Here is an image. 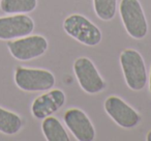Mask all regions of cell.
Listing matches in <instances>:
<instances>
[{"label": "cell", "instance_id": "1", "mask_svg": "<svg viewBox=\"0 0 151 141\" xmlns=\"http://www.w3.org/2000/svg\"><path fill=\"white\" fill-rule=\"evenodd\" d=\"M120 65L127 86L134 91L144 89L148 76L142 55L134 49H125L120 54Z\"/></svg>", "mask_w": 151, "mask_h": 141}, {"label": "cell", "instance_id": "2", "mask_svg": "<svg viewBox=\"0 0 151 141\" xmlns=\"http://www.w3.org/2000/svg\"><path fill=\"white\" fill-rule=\"evenodd\" d=\"M63 29L73 40L89 47L97 46L103 38L99 28L80 14H73L65 18Z\"/></svg>", "mask_w": 151, "mask_h": 141}, {"label": "cell", "instance_id": "3", "mask_svg": "<svg viewBox=\"0 0 151 141\" xmlns=\"http://www.w3.org/2000/svg\"><path fill=\"white\" fill-rule=\"evenodd\" d=\"M119 14L126 32L134 40H142L148 33V23L139 0H121Z\"/></svg>", "mask_w": 151, "mask_h": 141}, {"label": "cell", "instance_id": "4", "mask_svg": "<svg viewBox=\"0 0 151 141\" xmlns=\"http://www.w3.org/2000/svg\"><path fill=\"white\" fill-rule=\"evenodd\" d=\"M15 82L24 91H47L55 85V76L48 69L19 67L15 72Z\"/></svg>", "mask_w": 151, "mask_h": 141}, {"label": "cell", "instance_id": "5", "mask_svg": "<svg viewBox=\"0 0 151 141\" xmlns=\"http://www.w3.org/2000/svg\"><path fill=\"white\" fill-rule=\"evenodd\" d=\"M73 73L81 88L89 95H96L106 88V82L94 63L87 57H79L73 62Z\"/></svg>", "mask_w": 151, "mask_h": 141}, {"label": "cell", "instance_id": "6", "mask_svg": "<svg viewBox=\"0 0 151 141\" xmlns=\"http://www.w3.org/2000/svg\"><path fill=\"white\" fill-rule=\"evenodd\" d=\"M49 43L42 35H27L12 40L7 43V48L14 58L28 61L40 57L47 52Z\"/></svg>", "mask_w": 151, "mask_h": 141}, {"label": "cell", "instance_id": "7", "mask_svg": "<svg viewBox=\"0 0 151 141\" xmlns=\"http://www.w3.org/2000/svg\"><path fill=\"white\" fill-rule=\"evenodd\" d=\"M107 114L121 128L132 129L141 121V115L121 98L111 95L104 103Z\"/></svg>", "mask_w": 151, "mask_h": 141}, {"label": "cell", "instance_id": "8", "mask_svg": "<svg viewBox=\"0 0 151 141\" xmlns=\"http://www.w3.org/2000/svg\"><path fill=\"white\" fill-rule=\"evenodd\" d=\"M34 26L32 18L26 14L0 18V40H12L27 36L33 32Z\"/></svg>", "mask_w": 151, "mask_h": 141}, {"label": "cell", "instance_id": "9", "mask_svg": "<svg viewBox=\"0 0 151 141\" xmlns=\"http://www.w3.org/2000/svg\"><path fill=\"white\" fill-rule=\"evenodd\" d=\"M65 126L79 141H92L95 138V129L84 111L78 108L66 110L63 116Z\"/></svg>", "mask_w": 151, "mask_h": 141}, {"label": "cell", "instance_id": "10", "mask_svg": "<svg viewBox=\"0 0 151 141\" xmlns=\"http://www.w3.org/2000/svg\"><path fill=\"white\" fill-rule=\"evenodd\" d=\"M66 98L61 89H53L37 97L31 106V113L36 119H45L63 107Z\"/></svg>", "mask_w": 151, "mask_h": 141}, {"label": "cell", "instance_id": "11", "mask_svg": "<svg viewBox=\"0 0 151 141\" xmlns=\"http://www.w3.org/2000/svg\"><path fill=\"white\" fill-rule=\"evenodd\" d=\"M42 131L48 141H69V136L60 120L54 116L42 119Z\"/></svg>", "mask_w": 151, "mask_h": 141}, {"label": "cell", "instance_id": "12", "mask_svg": "<svg viewBox=\"0 0 151 141\" xmlns=\"http://www.w3.org/2000/svg\"><path fill=\"white\" fill-rule=\"evenodd\" d=\"M37 7V0H1L0 9L3 13L9 15L28 14Z\"/></svg>", "mask_w": 151, "mask_h": 141}, {"label": "cell", "instance_id": "13", "mask_svg": "<svg viewBox=\"0 0 151 141\" xmlns=\"http://www.w3.org/2000/svg\"><path fill=\"white\" fill-rule=\"evenodd\" d=\"M22 126L23 122L18 114L0 107V132L5 135H16Z\"/></svg>", "mask_w": 151, "mask_h": 141}, {"label": "cell", "instance_id": "14", "mask_svg": "<svg viewBox=\"0 0 151 141\" xmlns=\"http://www.w3.org/2000/svg\"><path fill=\"white\" fill-rule=\"evenodd\" d=\"M96 16L104 21H111L117 12V0H93Z\"/></svg>", "mask_w": 151, "mask_h": 141}, {"label": "cell", "instance_id": "15", "mask_svg": "<svg viewBox=\"0 0 151 141\" xmlns=\"http://www.w3.org/2000/svg\"><path fill=\"white\" fill-rule=\"evenodd\" d=\"M149 90L151 93V67H150V74H149Z\"/></svg>", "mask_w": 151, "mask_h": 141}, {"label": "cell", "instance_id": "16", "mask_svg": "<svg viewBox=\"0 0 151 141\" xmlns=\"http://www.w3.org/2000/svg\"><path fill=\"white\" fill-rule=\"evenodd\" d=\"M146 139H147V141H151V131H149V133L147 134Z\"/></svg>", "mask_w": 151, "mask_h": 141}]
</instances>
